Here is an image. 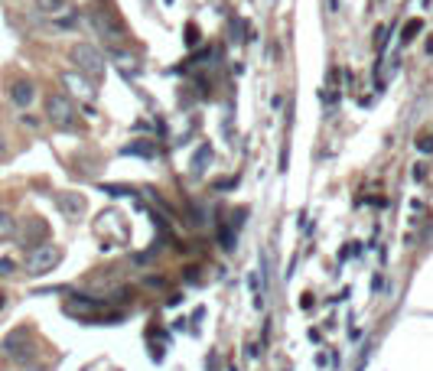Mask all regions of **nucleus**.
I'll return each mask as SVG.
<instances>
[{
  "label": "nucleus",
  "instance_id": "11",
  "mask_svg": "<svg viewBox=\"0 0 433 371\" xmlns=\"http://www.w3.org/2000/svg\"><path fill=\"white\" fill-rule=\"evenodd\" d=\"M98 300H92V296H72V300H66V313H72V316H85V313H92V310H98Z\"/></svg>",
  "mask_w": 433,
  "mask_h": 371
},
{
  "label": "nucleus",
  "instance_id": "15",
  "mask_svg": "<svg viewBox=\"0 0 433 371\" xmlns=\"http://www.w3.org/2000/svg\"><path fill=\"white\" fill-rule=\"evenodd\" d=\"M36 3L43 13H59V10L66 7V0H36Z\"/></svg>",
  "mask_w": 433,
  "mask_h": 371
},
{
  "label": "nucleus",
  "instance_id": "17",
  "mask_svg": "<svg viewBox=\"0 0 433 371\" xmlns=\"http://www.w3.org/2000/svg\"><path fill=\"white\" fill-rule=\"evenodd\" d=\"M186 43L189 46H196V27H186Z\"/></svg>",
  "mask_w": 433,
  "mask_h": 371
},
{
  "label": "nucleus",
  "instance_id": "9",
  "mask_svg": "<svg viewBox=\"0 0 433 371\" xmlns=\"http://www.w3.org/2000/svg\"><path fill=\"white\" fill-rule=\"evenodd\" d=\"M62 85L76 98H92V85H88V78L82 72H62Z\"/></svg>",
  "mask_w": 433,
  "mask_h": 371
},
{
  "label": "nucleus",
  "instance_id": "21",
  "mask_svg": "<svg viewBox=\"0 0 433 371\" xmlns=\"http://www.w3.org/2000/svg\"><path fill=\"white\" fill-rule=\"evenodd\" d=\"M0 306H3V293H0Z\"/></svg>",
  "mask_w": 433,
  "mask_h": 371
},
{
  "label": "nucleus",
  "instance_id": "18",
  "mask_svg": "<svg viewBox=\"0 0 433 371\" xmlns=\"http://www.w3.org/2000/svg\"><path fill=\"white\" fill-rule=\"evenodd\" d=\"M420 150H433V140H430V137H424V140H420Z\"/></svg>",
  "mask_w": 433,
  "mask_h": 371
},
{
  "label": "nucleus",
  "instance_id": "16",
  "mask_svg": "<svg viewBox=\"0 0 433 371\" xmlns=\"http://www.w3.org/2000/svg\"><path fill=\"white\" fill-rule=\"evenodd\" d=\"M13 270V261L10 257H0V274H10Z\"/></svg>",
  "mask_w": 433,
  "mask_h": 371
},
{
  "label": "nucleus",
  "instance_id": "13",
  "mask_svg": "<svg viewBox=\"0 0 433 371\" xmlns=\"http://www.w3.org/2000/svg\"><path fill=\"white\" fill-rule=\"evenodd\" d=\"M17 235V219L7 209H0V238H13Z\"/></svg>",
  "mask_w": 433,
  "mask_h": 371
},
{
  "label": "nucleus",
  "instance_id": "1",
  "mask_svg": "<svg viewBox=\"0 0 433 371\" xmlns=\"http://www.w3.org/2000/svg\"><path fill=\"white\" fill-rule=\"evenodd\" d=\"M69 62H72L82 75H92V78L104 75V56H101V49H94L92 43H76V46L69 49Z\"/></svg>",
  "mask_w": 433,
  "mask_h": 371
},
{
  "label": "nucleus",
  "instance_id": "14",
  "mask_svg": "<svg viewBox=\"0 0 433 371\" xmlns=\"http://www.w3.org/2000/svg\"><path fill=\"white\" fill-rule=\"evenodd\" d=\"M420 29H424V20H411V23L404 27V36H401V39H404V43H411V39H414Z\"/></svg>",
  "mask_w": 433,
  "mask_h": 371
},
{
  "label": "nucleus",
  "instance_id": "12",
  "mask_svg": "<svg viewBox=\"0 0 433 371\" xmlns=\"http://www.w3.org/2000/svg\"><path fill=\"white\" fill-rule=\"evenodd\" d=\"M124 157H157V143L153 140H134L124 147Z\"/></svg>",
  "mask_w": 433,
  "mask_h": 371
},
{
  "label": "nucleus",
  "instance_id": "6",
  "mask_svg": "<svg viewBox=\"0 0 433 371\" xmlns=\"http://www.w3.org/2000/svg\"><path fill=\"white\" fill-rule=\"evenodd\" d=\"M56 205H59V212H62L66 219H82V215H85V209H88V202H85V196H82V192H59Z\"/></svg>",
  "mask_w": 433,
  "mask_h": 371
},
{
  "label": "nucleus",
  "instance_id": "7",
  "mask_svg": "<svg viewBox=\"0 0 433 371\" xmlns=\"http://www.w3.org/2000/svg\"><path fill=\"white\" fill-rule=\"evenodd\" d=\"M17 235H20V241H23V245L33 251V247H39V245H43V238L49 235V225L43 219H36V215H33V219H27L23 231H17Z\"/></svg>",
  "mask_w": 433,
  "mask_h": 371
},
{
  "label": "nucleus",
  "instance_id": "8",
  "mask_svg": "<svg viewBox=\"0 0 433 371\" xmlns=\"http://www.w3.org/2000/svg\"><path fill=\"white\" fill-rule=\"evenodd\" d=\"M33 98H36V85H33L29 78H17V82L10 85V101L17 108H29Z\"/></svg>",
  "mask_w": 433,
  "mask_h": 371
},
{
  "label": "nucleus",
  "instance_id": "4",
  "mask_svg": "<svg viewBox=\"0 0 433 371\" xmlns=\"http://www.w3.org/2000/svg\"><path fill=\"white\" fill-rule=\"evenodd\" d=\"M59 261H62V247L59 245H39L29 251L27 257V274L29 277H43L49 270H56Z\"/></svg>",
  "mask_w": 433,
  "mask_h": 371
},
{
  "label": "nucleus",
  "instance_id": "5",
  "mask_svg": "<svg viewBox=\"0 0 433 371\" xmlns=\"http://www.w3.org/2000/svg\"><path fill=\"white\" fill-rule=\"evenodd\" d=\"M88 20H92L94 33H98V36H101L104 43H108V46L118 49V46L124 43V29H121V23H118L114 17H108L104 10H92V13H88Z\"/></svg>",
  "mask_w": 433,
  "mask_h": 371
},
{
  "label": "nucleus",
  "instance_id": "10",
  "mask_svg": "<svg viewBox=\"0 0 433 371\" xmlns=\"http://www.w3.org/2000/svg\"><path fill=\"white\" fill-rule=\"evenodd\" d=\"M114 66L121 68L127 78H134L137 72H141V59L131 56V52H121V49H114Z\"/></svg>",
  "mask_w": 433,
  "mask_h": 371
},
{
  "label": "nucleus",
  "instance_id": "19",
  "mask_svg": "<svg viewBox=\"0 0 433 371\" xmlns=\"http://www.w3.org/2000/svg\"><path fill=\"white\" fill-rule=\"evenodd\" d=\"M3 153H7V140H3V133H0V160H3Z\"/></svg>",
  "mask_w": 433,
  "mask_h": 371
},
{
  "label": "nucleus",
  "instance_id": "20",
  "mask_svg": "<svg viewBox=\"0 0 433 371\" xmlns=\"http://www.w3.org/2000/svg\"><path fill=\"white\" fill-rule=\"evenodd\" d=\"M23 371H46V368H43V365H27Z\"/></svg>",
  "mask_w": 433,
  "mask_h": 371
},
{
  "label": "nucleus",
  "instance_id": "3",
  "mask_svg": "<svg viewBox=\"0 0 433 371\" xmlns=\"http://www.w3.org/2000/svg\"><path fill=\"white\" fill-rule=\"evenodd\" d=\"M46 117L52 127H59V131H72L78 121L76 115V105H72V98L69 95H49L46 98Z\"/></svg>",
  "mask_w": 433,
  "mask_h": 371
},
{
  "label": "nucleus",
  "instance_id": "2",
  "mask_svg": "<svg viewBox=\"0 0 433 371\" xmlns=\"http://www.w3.org/2000/svg\"><path fill=\"white\" fill-rule=\"evenodd\" d=\"M0 349H3V355H7L10 362H17V365H27L29 358L36 355L33 333H29V329H23V326H20V329H13V333L3 339V345H0Z\"/></svg>",
  "mask_w": 433,
  "mask_h": 371
}]
</instances>
